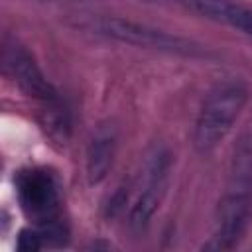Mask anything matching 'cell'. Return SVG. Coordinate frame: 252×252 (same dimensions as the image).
Instances as JSON below:
<instances>
[{"label": "cell", "mask_w": 252, "mask_h": 252, "mask_svg": "<svg viewBox=\"0 0 252 252\" xmlns=\"http://www.w3.org/2000/svg\"><path fill=\"white\" fill-rule=\"evenodd\" d=\"M252 217V140H242L234 154L224 193L217 205L215 228L207 250H230L244 238Z\"/></svg>", "instance_id": "obj_1"}, {"label": "cell", "mask_w": 252, "mask_h": 252, "mask_svg": "<svg viewBox=\"0 0 252 252\" xmlns=\"http://www.w3.org/2000/svg\"><path fill=\"white\" fill-rule=\"evenodd\" d=\"M116 148H118L116 126L110 122L98 124L93 130L87 144V152H85V173L91 185H98L108 177L114 165Z\"/></svg>", "instance_id": "obj_7"}, {"label": "cell", "mask_w": 252, "mask_h": 252, "mask_svg": "<svg viewBox=\"0 0 252 252\" xmlns=\"http://www.w3.org/2000/svg\"><path fill=\"white\" fill-rule=\"evenodd\" d=\"M250 91L242 79L219 81L203 98L195 124H193V146L201 156L213 154L232 132L240 118Z\"/></svg>", "instance_id": "obj_3"}, {"label": "cell", "mask_w": 252, "mask_h": 252, "mask_svg": "<svg viewBox=\"0 0 252 252\" xmlns=\"http://www.w3.org/2000/svg\"><path fill=\"white\" fill-rule=\"evenodd\" d=\"M146 2H161V4H179V0H146Z\"/></svg>", "instance_id": "obj_10"}, {"label": "cell", "mask_w": 252, "mask_h": 252, "mask_svg": "<svg viewBox=\"0 0 252 252\" xmlns=\"http://www.w3.org/2000/svg\"><path fill=\"white\" fill-rule=\"evenodd\" d=\"M2 57H4L6 73L18 85V89L28 98H32L39 104V114L67 108L61 98V93L45 77V73L37 65L35 57L28 51L26 45H22L18 39H6Z\"/></svg>", "instance_id": "obj_5"}, {"label": "cell", "mask_w": 252, "mask_h": 252, "mask_svg": "<svg viewBox=\"0 0 252 252\" xmlns=\"http://www.w3.org/2000/svg\"><path fill=\"white\" fill-rule=\"evenodd\" d=\"M179 6L252 37V6L240 0H179Z\"/></svg>", "instance_id": "obj_8"}, {"label": "cell", "mask_w": 252, "mask_h": 252, "mask_svg": "<svg viewBox=\"0 0 252 252\" xmlns=\"http://www.w3.org/2000/svg\"><path fill=\"white\" fill-rule=\"evenodd\" d=\"M51 2H55V0H51Z\"/></svg>", "instance_id": "obj_11"}, {"label": "cell", "mask_w": 252, "mask_h": 252, "mask_svg": "<svg viewBox=\"0 0 252 252\" xmlns=\"http://www.w3.org/2000/svg\"><path fill=\"white\" fill-rule=\"evenodd\" d=\"M16 199L33 224L61 220V195L55 175L45 167H26L16 173Z\"/></svg>", "instance_id": "obj_6"}, {"label": "cell", "mask_w": 252, "mask_h": 252, "mask_svg": "<svg viewBox=\"0 0 252 252\" xmlns=\"http://www.w3.org/2000/svg\"><path fill=\"white\" fill-rule=\"evenodd\" d=\"M75 28H79L91 35H96V37H102L108 41H116L122 45H132L138 49H150V51H159V53H167V55L191 57V59L209 55L207 45H203L191 37L167 32V30H161V28H156V26H150L144 22L122 18V16L87 14V16L77 18Z\"/></svg>", "instance_id": "obj_2"}, {"label": "cell", "mask_w": 252, "mask_h": 252, "mask_svg": "<svg viewBox=\"0 0 252 252\" xmlns=\"http://www.w3.org/2000/svg\"><path fill=\"white\" fill-rule=\"evenodd\" d=\"M171 175V154L165 146H154L142 161L136 181L132 183V201L128 203L126 220L132 230H144L167 193Z\"/></svg>", "instance_id": "obj_4"}, {"label": "cell", "mask_w": 252, "mask_h": 252, "mask_svg": "<svg viewBox=\"0 0 252 252\" xmlns=\"http://www.w3.org/2000/svg\"><path fill=\"white\" fill-rule=\"evenodd\" d=\"M45 238H43V232L33 224L30 228H24L20 230L18 234V240H16V248L18 250H24V252H35V250H41L45 248Z\"/></svg>", "instance_id": "obj_9"}]
</instances>
